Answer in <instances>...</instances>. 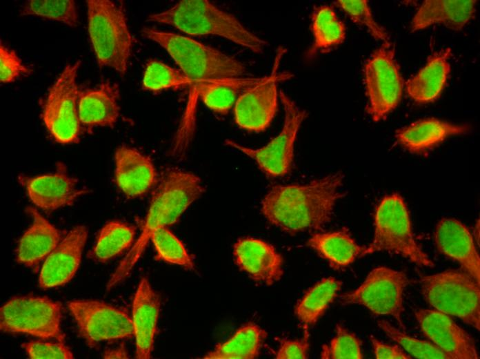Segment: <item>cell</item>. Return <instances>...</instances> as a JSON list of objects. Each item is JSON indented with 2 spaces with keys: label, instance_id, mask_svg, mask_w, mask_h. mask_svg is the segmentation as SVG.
Here are the masks:
<instances>
[{
  "label": "cell",
  "instance_id": "cell-1",
  "mask_svg": "<svg viewBox=\"0 0 480 359\" xmlns=\"http://www.w3.org/2000/svg\"><path fill=\"white\" fill-rule=\"evenodd\" d=\"M343 175L330 174L305 184L277 185L261 202V212L272 224L289 234L321 231L332 217Z\"/></svg>",
  "mask_w": 480,
  "mask_h": 359
},
{
  "label": "cell",
  "instance_id": "cell-2",
  "mask_svg": "<svg viewBox=\"0 0 480 359\" xmlns=\"http://www.w3.org/2000/svg\"><path fill=\"white\" fill-rule=\"evenodd\" d=\"M204 192L201 180L192 173L168 168L161 173L152 193L142 233L112 274L107 284V291L129 276L143 255L152 233L176 223Z\"/></svg>",
  "mask_w": 480,
  "mask_h": 359
},
{
  "label": "cell",
  "instance_id": "cell-3",
  "mask_svg": "<svg viewBox=\"0 0 480 359\" xmlns=\"http://www.w3.org/2000/svg\"><path fill=\"white\" fill-rule=\"evenodd\" d=\"M146 20L171 26L191 36L223 37L254 53H262L268 45L233 14L206 0L179 1L166 10L150 14Z\"/></svg>",
  "mask_w": 480,
  "mask_h": 359
},
{
  "label": "cell",
  "instance_id": "cell-4",
  "mask_svg": "<svg viewBox=\"0 0 480 359\" xmlns=\"http://www.w3.org/2000/svg\"><path fill=\"white\" fill-rule=\"evenodd\" d=\"M141 35L164 48L192 85L210 80L238 78L246 71L239 60L190 37L145 27Z\"/></svg>",
  "mask_w": 480,
  "mask_h": 359
},
{
  "label": "cell",
  "instance_id": "cell-5",
  "mask_svg": "<svg viewBox=\"0 0 480 359\" xmlns=\"http://www.w3.org/2000/svg\"><path fill=\"white\" fill-rule=\"evenodd\" d=\"M88 30L99 67H110L123 76L133 46L122 1L87 0Z\"/></svg>",
  "mask_w": 480,
  "mask_h": 359
},
{
  "label": "cell",
  "instance_id": "cell-6",
  "mask_svg": "<svg viewBox=\"0 0 480 359\" xmlns=\"http://www.w3.org/2000/svg\"><path fill=\"white\" fill-rule=\"evenodd\" d=\"M425 300L435 310L459 318L477 330L480 329V289L463 270H447L419 279Z\"/></svg>",
  "mask_w": 480,
  "mask_h": 359
},
{
  "label": "cell",
  "instance_id": "cell-7",
  "mask_svg": "<svg viewBox=\"0 0 480 359\" xmlns=\"http://www.w3.org/2000/svg\"><path fill=\"white\" fill-rule=\"evenodd\" d=\"M374 222V237L364 255L387 251L419 266H434L414 240L410 214L400 195H387L380 201L375 208Z\"/></svg>",
  "mask_w": 480,
  "mask_h": 359
},
{
  "label": "cell",
  "instance_id": "cell-8",
  "mask_svg": "<svg viewBox=\"0 0 480 359\" xmlns=\"http://www.w3.org/2000/svg\"><path fill=\"white\" fill-rule=\"evenodd\" d=\"M62 304L47 297L15 296L0 309V329L3 333H24L41 339L64 342L61 329Z\"/></svg>",
  "mask_w": 480,
  "mask_h": 359
},
{
  "label": "cell",
  "instance_id": "cell-9",
  "mask_svg": "<svg viewBox=\"0 0 480 359\" xmlns=\"http://www.w3.org/2000/svg\"><path fill=\"white\" fill-rule=\"evenodd\" d=\"M81 64L78 60L66 65L43 101L42 120L54 139L62 144L79 141L81 124L78 100L81 90L77 77Z\"/></svg>",
  "mask_w": 480,
  "mask_h": 359
},
{
  "label": "cell",
  "instance_id": "cell-10",
  "mask_svg": "<svg viewBox=\"0 0 480 359\" xmlns=\"http://www.w3.org/2000/svg\"><path fill=\"white\" fill-rule=\"evenodd\" d=\"M363 72L368 97L366 110L377 122L397 106L402 96L403 79L393 43H383L366 61Z\"/></svg>",
  "mask_w": 480,
  "mask_h": 359
},
{
  "label": "cell",
  "instance_id": "cell-11",
  "mask_svg": "<svg viewBox=\"0 0 480 359\" xmlns=\"http://www.w3.org/2000/svg\"><path fill=\"white\" fill-rule=\"evenodd\" d=\"M279 96L283 106L284 122L281 132L266 146L251 148L232 139H226V146L235 148L254 159L261 171L272 177L284 176L292 168L294 146L297 135L308 113L297 106L282 90Z\"/></svg>",
  "mask_w": 480,
  "mask_h": 359
},
{
  "label": "cell",
  "instance_id": "cell-12",
  "mask_svg": "<svg viewBox=\"0 0 480 359\" xmlns=\"http://www.w3.org/2000/svg\"><path fill=\"white\" fill-rule=\"evenodd\" d=\"M286 50L279 48L270 74L245 90L234 106L236 124L241 128L252 132H261L271 124L278 108V85L291 79L289 72H279V64Z\"/></svg>",
  "mask_w": 480,
  "mask_h": 359
},
{
  "label": "cell",
  "instance_id": "cell-13",
  "mask_svg": "<svg viewBox=\"0 0 480 359\" xmlns=\"http://www.w3.org/2000/svg\"><path fill=\"white\" fill-rule=\"evenodd\" d=\"M409 283L402 271L386 266L372 270L364 282L355 290L340 296L341 304H357L376 315H388L394 318L402 329L403 293Z\"/></svg>",
  "mask_w": 480,
  "mask_h": 359
},
{
  "label": "cell",
  "instance_id": "cell-14",
  "mask_svg": "<svg viewBox=\"0 0 480 359\" xmlns=\"http://www.w3.org/2000/svg\"><path fill=\"white\" fill-rule=\"evenodd\" d=\"M80 336L90 347L99 342L130 338L134 336L132 318L119 308L99 300H79L68 303Z\"/></svg>",
  "mask_w": 480,
  "mask_h": 359
},
{
  "label": "cell",
  "instance_id": "cell-15",
  "mask_svg": "<svg viewBox=\"0 0 480 359\" xmlns=\"http://www.w3.org/2000/svg\"><path fill=\"white\" fill-rule=\"evenodd\" d=\"M65 165L59 163L53 173L37 176L19 175V182L37 206L50 212L71 206L81 196L90 191L78 186V180L67 173Z\"/></svg>",
  "mask_w": 480,
  "mask_h": 359
},
{
  "label": "cell",
  "instance_id": "cell-16",
  "mask_svg": "<svg viewBox=\"0 0 480 359\" xmlns=\"http://www.w3.org/2000/svg\"><path fill=\"white\" fill-rule=\"evenodd\" d=\"M414 315L424 336L451 358H479L472 338L448 315L435 309H417Z\"/></svg>",
  "mask_w": 480,
  "mask_h": 359
},
{
  "label": "cell",
  "instance_id": "cell-17",
  "mask_svg": "<svg viewBox=\"0 0 480 359\" xmlns=\"http://www.w3.org/2000/svg\"><path fill=\"white\" fill-rule=\"evenodd\" d=\"M88 233L86 226H77L65 235L46 258L39 278L41 288L59 287L72 280L80 265Z\"/></svg>",
  "mask_w": 480,
  "mask_h": 359
},
{
  "label": "cell",
  "instance_id": "cell-18",
  "mask_svg": "<svg viewBox=\"0 0 480 359\" xmlns=\"http://www.w3.org/2000/svg\"><path fill=\"white\" fill-rule=\"evenodd\" d=\"M233 256L239 269L256 282L272 285L283 274L282 256L262 240L239 238L233 246Z\"/></svg>",
  "mask_w": 480,
  "mask_h": 359
},
{
  "label": "cell",
  "instance_id": "cell-19",
  "mask_svg": "<svg viewBox=\"0 0 480 359\" xmlns=\"http://www.w3.org/2000/svg\"><path fill=\"white\" fill-rule=\"evenodd\" d=\"M437 250L457 261L461 270L480 281V258L468 229L460 221L450 217L441 219L434 231Z\"/></svg>",
  "mask_w": 480,
  "mask_h": 359
},
{
  "label": "cell",
  "instance_id": "cell-20",
  "mask_svg": "<svg viewBox=\"0 0 480 359\" xmlns=\"http://www.w3.org/2000/svg\"><path fill=\"white\" fill-rule=\"evenodd\" d=\"M114 162L115 183L127 197L142 196L156 186L159 179L152 159L137 149L119 146Z\"/></svg>",
  "mask_w": 480,
  "mask_h": 359
},
{
  "label": "cell",
  "instance_id": "cell-21",
  "mask_svg": "<svg viewBox=\"0 0 480 359\" xmlns=\"http://www.w3.org/2000/svg\"><path fill=\"white\" fill-rule=\"evenodd\" d=\"M161 307L159 295L147 278H141L132 304V324L136 339V355L139 359L151 358Z\"/></svg>",
  "mask_w": 480,
  "mask_h": 359
},
{
  "label": "cell",
  "instance_id": "cell-22",
  "mask_svg": "<svg viewBox=\"0 0 480 359\" xmlns=\"http://www.w3.org/2000/svg\"><path fill=\"white\" fill-rule=\"evenodd\" d=\"M119 97V86L108 79L94 88L81 90L78 112L81 126L88 129L113 127L120 114Z\"/></svg>",
  "mask_w": 480,
  "mask_h": 359
},
{
  "label": "cell",
  "instance_id": "cell-23",
  "mask_svg": "<svg viewBox=\"0 0 480 359\" xmlns=\"http://www.w3.org/2000/svg\"><path fill=\"white\" fill-rule=\"evenodd\" d=\"M26 211L32 217V222L19 240L16 260L19 264L33 267L46 258L63 237L61 231L35 208L28 207Z\"/></svg>",
  "mask_w": 480,
  "mask_h": 359
},
{
  "label": "cell",
  "instance_id": "cell-24",
  "mask_svg": "<svg viewBox=\"0 0 480 359\" xmlns=\"http://www.w3.org/2000/svg\"><path fill=\"white\" fill-rule=\"evenodd\" d=\"M476 3V0H425L412 20L411 32L436 23L454 31L461 30L473 18Z\"/></svg>",
  "mask_w": 480,
  "mask_h": 359
},
{
  "label": "cell",
  "instance_id": "cell-25",
  "mask_svg": "<svg viewBox=\"0 0 480 359\" xmlns=\"http://www.w3.org/2000/svg\"><path fill=\"white\" fill-rule=\"evenodd\" d=\"M450 48L434 53L426 64L408 79L406 92L411 99L417 103H428L440 97L450 72Z\"/></svg>",
  "mask_w": 480,
  "mask_h": 359
},
{
  "label": "cell",
  "instance_id": "cell-26",
  "mask_svg": "<svg viewBox=\"0 0 480 359\" xmlns=\"http://www.w3.org/2000/svg\"><path fill=\"white\" fill-rule=\"evenodd\" d=\"M470 130L468 124H454L436 118H427L397 130L396 137L399 144L410 152L419 153L449 136L463 135Z\"/></svg>",
  "mask_w": 480,
  "mask_h": 359
},
{
  "label": "cell",
  "instance_id": "cell-27",
  "mask_svg": "<svg viewBox=\"0 0 480 359\" xmlns=\"http://www.w3.org/2000/svg\"><path fill=\"white\" fill-rule=\"evenodd\" d=\"M306 244L328 260L334 270H341L357 258L364 256L366 249L355 242L346 228L334 232L314 233Z\"/></svg>",
  "mask_w": 480,
  "mask_h": 359
},
{
  "label": "cell",
  "instance_id": "cell-28",
  "mask_svg": "<svg viewBox=\"0 0 480 359\" xmlns=\"http://www.w3.org/2000/svg\"><path fill=\"white\" fill-rule=\"evenodd\" d=\"M260 78L238 77L210 79L194 86L197 95L213 112L226 115L234 106L239 96Z\"/></svg>",
  "mask_w": 480,
  "mask_h": 359
},
{
  "label": "cell",
  "instance_id": "cell-29",
  "mask_svg": "<svg viewBox=\"0 0 480 359\" xmlns=\"http://www.w3.org/2000/svg\"><path fill=\"white\" fill-rule=\"evenodd\" d=\"M267 332L252 322L239 327L228 340L203 356L207 359H254L259 356Z\"/></svg>",
  "mask_w": 480,
  "mask_h": 359
},
{
  "label": "cell",
  "instance_id": "cell-30",
  "mask_svg": "<svg viewBox=\"0 0 480 359\" xmlns=\"http://www.w3.org/2000/svg\"><path fill=\"white\" fill-rule=\"evenodd\" d=\"M135 233V227L128 223L109 221L100 229L88 255L96 262H106L130 248Z\"/></svg>",
  "mask_w": 480,
  "mask_h": 359
},
{
  "label": "cell",
  "instance_id": "cell-31",
  "mask_svg": "<svg viewBox=\"0 0 480 359\" xmlns=\"http://www.w3.org/2000/svg\"><path fill=\"white\" fill-rule=\"evenodd\" d=\"M310 29L314 40L308 52V57L315 55L319 50L339 45L346 39V29L344 23L339 19L332 8L328 6H320L314 8L311 15Z\"/></svg>",
  "mask_w": 480,
  "mask_h": 359
},
{
  "label": "cell",
  "instance_id": "cell-32",
  "mask_svg": "<svg viewBox=\"0 0 480 359\" xmlns=\"http://www.w3.org/2000/svg\"><path fill=\"white\" fill-rule=\"evenodd\" d=\"M342 284L328 277L311 287L295 306L294 314L298 320L307 326L316 323L337 297Z\"/></svg>",
  "mask_w": 480,
  "mask_h": 359
},
{
  "label": "cell",
  "instance_id": "cell-33",
  "mask_svg": "<svg viewBox=\"0 0 480 359\" xmlns=\"http://www.w3.org/2000/svg\"><path fill=\"white\" fill-rule=\"evenodd\" d=\"M20 15H34L76 27L79 21L77 5L73 0H28L25 1Z\"/></svg>",
  "mask_w": 480,
  "mask_h": 359
},
{
  "label": "cell",
  "instance_id": "cell-34",
  "mask_svg": "<svg viewBox=\"0 0 480 359\" xmlns=\"http://www.w3.org/2000/svg\"><path fill=\"white\" fill-rule=\"evenodd\" d=\"M183 85H192V81L181 70L157 59L147 61L141 81L143 90L157 93Z\"/></svg>",
  "mask_w": 480,
  "mask_h": 359
},
{
  "label": "cell",
  "instance_id": "cell-35",
  "mask_svg": "<svg viewBox=\"0 0 480 359\" xmlns=\"http://www.w3.org/2000/svg\"><path fill=\"white\" fill-rule=\"evenodd\" d=\"M157 255L155 259L193 270L194 263L182 242L167 227L154 231L150 237Z\"/></svg>",
  "mask_w": 480,
  "mask_h": 359
},
{
  "label": "cell",
  "instance_id": "cell-36",
  "mask_svg": "<svg viewBox=\"0 0 480 359\" xmlns=\"http://www.w3.org/2000/svg\"><path fill=\"white\" fill-rule=\"evenodd\" d=\"M381 329L392 340L402 346L411 355L417 358H451L432 342L420 340L403 333L386 320H379Z\"/></svg>",
  "mask_w": 480,
  "mask_h": 359
},
{
  "label": "cell",
  "instance_id": "cell-37",
  "mask_svg": "<svg viewBox=\"0 0 480 359\" xmlns=\"http://www.w3.org/2000/svg\"><path fill=\"white\" fill-rule=\"evenodd\" d=\"M361 340L341 324L336 326V335L328 344L323 345L321 353L323 359L363 358Z\"/></svg>",
  "mask_w": 480,
  "mask_h": 359
},
{
  "label": "cell",
  "instance_id": "cell-38",
  "mask_svg": "<svg viewBox=\"0 0 480 359\" xmlns=\"http://www.w3.org/2000/svg\"><path fill=\"white\" fill-rule=\"evenodd\" d=\"M334 4L342 10L352 22L367 28L371 35L384 42L390 37L386 30L374 19L368 1L366 0H338Z\"/></svg>",
  "mask_w": 480,
  "mask_h": 359
},
{
  "label": "cell",
  "instance_id": "cell-39",
  "mask_svg": "<svg viewBox=\"0 0 480 359\" xmlns=\"http://www.w3.org/2000/svg\"><path fill=\"white\" fill-rule=\"evenodd\" d=\"M32 69L25 66L15 51L0 43V81L10 83L21 75H30Z\"/></svg>",
  "mask_w": 480,
  "mask_h": 359
},
{
  "label": "cell",
  "instance_id": "cell-40",
  "mask_svg": "<svg viewBox=\"0 0 480 359\" xmlns=\"http://www.w3.org/2000/svg\"><path fill=\"white\" fill-rule=\"evenodd\" d=\"M30 358H73V354L64 342L32 341L22 345Z\"/></svg>",
  "mask_w": 480,
  "mask_h": 359
},
{
  "label": "cell",
  "instance_id": "cell-41",
  "mask_svg": "<svg viewBox=\"0 0 480 359\" xmlns=\"http://www.w3.org/2000/svg\"><path fill=\"white\" fill-rule=\"evenodd\" d=\"M303 337L298 340H279V348L276 355L277 359H306L308 358L310 348V334L307 325L304 324Z\"/></svg>",
  "mask_w": 480,
  "mask_h": 359
},
{
  "label": "cell",
  "instance_id": "cell-42",
  "mask_svg": "<svg viewBox=\"0 0 480 359\" xmlns=\"http://www.w3.org/2000/svg\"><path fill=\"white\" fill-rule=\"evenodd\" d=\"M370 340L373 347L374 356L377 359L381 358H398L408 359L410 357L407 355L400 347L383 343L374 336H370Z\"/></svg>",
  "mask_w": 480,
  "mask_h": 359
},
{
  "label": "cell",
  "instance_id": "cell-43",
  "mask_svg": "<svg viewBox=\"0 0 480 359\" xmlns=\"http://www.w3.org/2000/svg\"><path fill=\"white\" fill-rule=\"evenodd\" d=\"M103 358H128L129 356L124 345L118 347L106 349L103 354Z\"/></svg>",
  "mask_w": 480,
  "mask_h": 359
}]
</instances>
